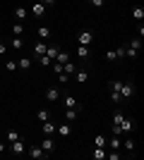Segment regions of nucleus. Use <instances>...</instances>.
Masks as SVG:
<instances>
[{
  "label": "nucleus",
  "instance_id": "obj_1",
  "mask_svg": "<svg viewBox=\"0 0 144 160\" xmlns=\"http://www.w3.org/2000/svg\"><path fill=\"white\" fill-rule=\"evenodd\" d=\"M139 48H142V38H132V41H130V46L125 48V58H137Z\"/></svg>",
  "mask_w": 144,
  "mask_h": 160
},
{
  "label": "nucleus",
  "instance_id": "obj_2",
  "mask_svg": "<svg viewBox=\"0 0 144 160\" xmlns=\"http://www.w3.org/2000/svg\"><path fill=\"white\" fill-rule=\"evenodd\" d=\"M132 96H135V81H123V84H120V98L127 100V98H132Z\"/></svg>",
  "mask_w": 144,
  "mask_h": 160
},
{
  "label": "nucleus",
  "instance_id": "obj_3",
  "mask_svg": "<svg viewBox=\"0 0 144 160\" xmlns=\"http://www.w3.org/2000/svg\"><path fill=\"white\" fill-rule=\"evenodd\" d=\"M29 155H31V158H36V160H41V158H48V153L43 151L41 146H31V148H29Z\"/></svg>",
  "mask_w": 144,
  "mask_h": 160
},
{
  "label": "nucleus",
  "instance_id": "obj_4",
  "mask_svg": "<svg viewBox=\"0 0 144 160\" xmlns=\"http://www.w3.org/2000/svg\"><path fill=\"white\" fill-rule=\"evenodd\" d=\"M77 38H79V46H89L91 41H94V33H91V31H79Z\"/></svg>",
  "mask_w": 144,
  "mask_h": 160
},
{
  "label": "nucleus",
  "instance_id": "obj_5",
  "mask_svg": "<svg viewBox=\"0 0 144 160\" xmlns=\"http://www.w3.org/2000/svg\"><path fill=\"white\" fill-rule=\"evenodd\" d=\"M118 127H120V132H123V134H127V132H132V127H135V122H132L130 117H123Z\"/></svg>",
  "mask_w": 144,
  "mask_h": 160
},
{
  "label": "nucleus",
  "instance_id": "obj_6",
  "mask_svg": "<svg viewBox=\"0 0 144 160\" xmlns=\"http://www.w3.org/2000/svg\"><path fill=\"white\" fill-rule=\"evenodd\" d=\"M72 77H75L77 84H84V81H89V72H87V69H77Z\"/></svg>",
  "mask_w": 144,
  "mask_h": 160
},
{
  "label": "nucleus",
  "instance_id": "obj_7",
  "mask_svg": "<svg viewBox=\"0 0 144 160\" xmlns=\"http://www.w3.org/2000/svg\"><path fill=\"white\" fill-rule=\"evenodd\" d=\"M58 98H60V88H58V86H51V88L46 91V100H51V103H53V100H58Z\"/></svg>",
  "mask_w": 144,
  "mask_h": 160
},
{
  "label": "nucleus",
  "instance_id": "obj_8",
  "mask_svg": "<svg viewBox=\"0 0 144 160\" xmlns=\"http://www.w3.org/2000/svg\"><path fill=\"white\" fill-rule=\"evenodd\" d=\"M46 43H43V41H36V43H34V55H36V58H41V55H46Z\"/></svg>",
  "mask_w": 144,
  "mask_h": 160
},
{
  "label": "nucleus",
  "instance_id": "obj_9",
  "mask_svg": "<svg viewBox=\"0 0 144 160\" xmlns=\"http://www.w3.org/2000/svg\"><path fill=\"white\" fill-rule=\"evenodd\" d=\"M77 72V65H75V62H65V65H62V74H67V77H72V74H75Z\"/></svg>",
  "mask_w": 144,
  "mask_h": 160
},
{
  "label": "nucleus",
  "instance_id": "obj_10",
  "mask_svg": "<svg viewBox=\"0 0 144 160\" xmlns=\"http://www.w3.org/2000/svg\"><path fill=\"white\" fill-rule=\"evenodd\" d=\"M55 132L60 134V136H70V132H72V127H70V122H62L60 127H55Z\"/></svg>",
  "mask_w": 144,
  "mask_h": 160
},
{
  "label": "nucleus",
  "instance_id": "obj_11",
  "mask_svg": "<svg viewBox=\"0 0 144 160\" xmlns=\"http://www.w3.org/2000/svg\"><path fill=\"white\" fill-rule=\"evenodd\" d=\"M41 148L46 151V153H51V151L55 148V141L51 139V136H46V139H43V143H41Z\"/></svg>",
  "mask_w": 144,
  "mask_h": 160
},
{
  "label": "nucleus",
  "instance_id": "obj_12",
  "mask_svg": "<svg viewBox=\"0 0 144 160\" xmlns=\"http://www.w3.org/2000/svg\"><path fill=\"white\" fill-rule=\"evenodd\" d=\"M77 117H79V112H77L75 108H67V110H65V120L67 122H75Z\"/></svg>",
  "mask_w": 144,
  "mask_h": 160
},
{
  "label": "nucleus",
  "instance_id": "obj_13",
  "mask_svg": "<svg viewBox=\"0 0 144 160\" xmlns=\"http://www.w3.org/2000/svg\"><path fill=\"white\" fill-rule=\"evenodd\" d=\"M65 108H75L77 110V108H79V100H77L75 96H65Z\"/></svg>",
  "mask_w": 144,
  "mask_h": 160
},
{
  "label": "nucleus",
  "instance_id": "obj_14",
  "mask_svg": "<svg viewBox=\"0 0 144 160\" xmlns=\"http://www.w3.org/2000/svg\"><path fill=\"white\" fill-rule=\"evenodd\" d=\"M12 153H24V141L22 139L12 141Z\"/></svg>",
  "mask_w": 144,
  "mask_h": 160
},
{
  "label": "nucleus",
  "instance_id": "obj_15",
  "mask_svg": "<svg viewBox=\"0 0 144 160\" xmlns=\"http://www.w3.org/2000/svg\"><path fill=\"white\" fill-rule=\"evenodd\" d=\"M132 17H135V19H144V7L135 5V7H132Z\"/></svg>",
  "mask_w": 144,
  "mask_h": 160
},
{
  "label": "nucleus",
  "instance_id": "obj_16",
  "mask_svg": "<svg viewBox=\"0 0 144 160\" xmlns=\"http://www.w3.org/2000/svg\"><path fill=\"white\" fill-rule=\"evenodd\" d=\"M22 33H24V24H22V22H14L12 24V36H22Z\"/></svg>",
  "mask_w": 144,
  "mask_h": 160
},
{
  "label": "nucleus",
  "instance_id": "obj_17",
  "mask_svg": "<svg viewBox=\"0 0 144 160\" xmlns=\"http://www.w3.org/2000/svg\"><path fill=\"white\" fill-rule=\"evenodd\" d=\"M17 67H19V69H29V67H31V58H19V60H17Z\"/></svg>",
  "mask_w": 144,
  "mask_h": 160
},
{
  "label": "nucleus",
  "instance_id": "obj_18",
  "mask_svg": "<svg viewBox=\"0 0 144 160\" xmlns=\"http://www.w3.org/2000/svg\"><path fill=\"white\" fill-rule=\"evenodd\" d=\"M43 124V134H55V124L51 120H46V122H41Z\"/></svg>",
  "mask_w": 144,
  "mask_h": 160
},
{
  "label": "nucleus",
  "instance_id": "obj_19",
  "mask_svg": "<svg viewBox=\"0 0 144 160\" xmlns=\"http://www.w3.org/2000/svg\"><path fill=\"white\" fill-rule=\"evenodd\" d=\"M77 58H89V46H77Z\"/></svg>",
  "mask_w": 144,
  "mask_h": 160
},
{
  "label": "nucleus",
  "instance_id": "obj_20",
  "mask_svg": "<svg viewBox=\"0 0 144 160\" xmlns=\"http://www.w3.org/2000/svg\"><path fill=\"white\" fill-rule=\"evenodd\" d=\"M67 60H70V55L65 53V50H58V55H55V62H60V65H65Z\"/></svg>",
  "mask_w": 144,
  "mask_h": 160
},
{
  "label": "nucleus",
  "instance_id": "obj_21",
  "mask_svg": "<svg viewBox=\"0 0 144 160\" xmlns=\"http://www.w3.org/2000/svg\"><path fill=\"white\" fill-rule=\"evenodd\" d=\"M36 33H39V38H48V36H51V29H48V27H43V24H41V27L36 29Z\"/></svg>",
  "mask_w": 144,
  "mask_h": 160
},
{
  "label": "nucleus",
  "instance_id": "obj_22",
  "mask_svg": "<svg viewBox=\"0 0 144 160\" xmlns=\"http://www.w3.org/2000/svg\"><path fill=\"white\" fill-rule=\"evenodd\" d=\"M14 19H17V22L27 19V10H24V7H17V10H14Z\"/></svg>",
  "mask_w": 144,
  "mask_h": 160
},
{
  "label": "nucleus",
  "instance_id": "obj_23",
  "mask_svg": "<svg viewBox=\"0 0 144 160\" xmlns=\"http://www.w3.org/2000/svg\"><path fill=\"white\" fill-rule=\"evenodd\" d=\"M31 12H34L36 17H41V14L46 12V5H43V2H36V5H34V10H31Z\"/></svg>",
  "mask_w": 144,
  "mask_h": 160
},
{
  "label": "nucleus",
  "instance_id": "obj_24",
  "mask_svg": "<svg viewBox=\"0 0 144 160\" xmlns=\"http://www.w3.org/2000/svg\"><path fill=\"white\" fill-rule=\"evenodd\" d=\"M91 155H94L96 160H103V158H106V151H103L101 146H96V148H94V153H91Z\"/></svg>",
  "mask_w": 144,
  "mask_h": 160
},
{
  "label": "nucleus",
  "instance_id": "obj_25",
  "mask_svg": "<svg viewBox=\"0 0 144 160\" xmlns=\"http://www.w3.org/2000/svg\"><path fill=\"white\" fill-rule=\"evenodd\" d=\"M22 46H24L22 36H14V38H12V48H14V50H22Z\"/></svg>",
  "mask_w": 144,
  "mask_h": 160
},
{
  "label": "nucleus",
  "instance_id": "obj_26",
  "mask_svg": "<svg viewBox=\"0 0 144 160\" xmlns=\"http://www.w3.org/2000/svg\"><path fill=\"white\" fill-rule=\"evenodd\" d=\"M55 55H58V48H55V46H48V48H46V58L55 60Z\"/></svg>",
  "mask_w": 144,
  "mask_h": 160
},
{
  "label": "nucleus",
  "instance_id": "obj_27",
  "mask_svg": "<svg viewBox=\"0 0 144 160\" xmlns=\"http://www.w3.org/2000/svg\"><path fill=\"white\" fill-rule=\"evenodd\" d=\"M110 151H120V136H113V139H110Z\"/></svg>",
  "mask_w": 144,
  "mask_h": 160
},
{
  "label": "nucleus",
  "instance_id": "obj_28",
  "mask_svg": "<svg viewBox=\"0 0 144 160\" xmlns=\"http://www.w3.org/2000/svg\"><path fill=\"white\" fill-rule=\"evenodd\" d=\"M125 151H127V153H135V139H125Z\"/></svg>",
  "mask_w": 144,
  "mask_h": 160
},
{
  "label": "nucleus",
  "instance_id": "obj_29",
  "mask_svg": "<svg viewBox=\"0 0 144 160\" xmlns=\"http://www.w3.org/2000/svg\"><path fill=\"white\" fill-rule=\"evenodd\" d=\"M5 69H7V72H14V69H17V60H7L5 62Z\"/></svg>",
  "mask_w": 144,
  "mask_h": 160
},
{
  "label": "nucleus",
  "instance_id": "obj_30",
  "mask_svg": "<svg viewBox=\"0 0 144 160\" xmlns=\"http://www.w3.org/2000/svg\"><path fill=\"white\" fill-rule=\"evenodd\" d=\"M36 117H39V122H46L51 115H48V110H39V112H36Z\"/></svg>",
  "mask_w": 144,
  "mask_h": 160
},
{
  "label": "nucleus",
  "instance_id": "obj_31",
  "mask_svg": "<svg viewBox=\"0 0 144 160\" xmlns=\"http://www.w3.org/2000/svg\"><path fill=\"white\" fill-rule=\"evenodd\" d=\"M17 139H19V134L14 132V129H10V132H7V141L12 143V141H17Z\"/></svg>",
  "mask_w": 144,
  "mask_h": 160
},
{
  "label": "nucleus",
  "instance_id": "obj_32",
  "mask_svg": "<svg viewBox=\"0 0 144 160\" xmlns=\"http://www.w3.org/2000/svg\"><path fill=\"white\" fill-rule=\"evenodd\" d=\"M94 143H96V146H106V136H103V134H99V136H96V139H94Z\"/></svg>",
  "mask_w": 144,
  "mask_h": 160
},
{
  "label": "nucleus",
  "instance_id": "obj_33",
  "mask_svg": "<svg viewBox=\"0 0 144 160\" xmlns=\"http://www.w3.org/2000/svg\"><path fill=\"white\" fill-rule=\"evenodd\" d=\"M125 115L120 112V110H115V112H113V124H120V120H123Z\"/></svg>",
  "mask_w": 144,
  "mask_h": 160
},
{
  "label": "nucleus",
  "instance_id": "obj_34",
  "mask_svg": "<svg viewBox=\"0 0 144 160\" xmlns=\"http://www.w3.org/2000/svg\"><path fill=\"white\" fill-rule=\"evenodd\" d=\"M120 84H123V81H110V91H115V93H120Z\"/></svg>",
  "mask_w": 144,
  "mask_h": 160
},
{
  "label": "nucleus",
  "instance_id": "obj_35",
  "mask_svg": "<svg viewBox=\"0 0 144 160\" xmlns=\"http://www.w3.org/2000/svg\"><path fill=\"white\" fill-rule=\"evenodd\" d=\"M106 60H110V62L118 60V53H115V50H108V53H106Z\"/></svg>",
  "mask_w": 144,
  "mask_h": 160
},
{
  "label": "nucleus",
  "instance_id": "obj_36",
  "mask_svg": "<svg viewBox=\"0 0 144 160\" xmlns=\"http://www.w3.org/2000/svg\"><path fill=\"white\" fill-rule=\"evenodd\" d=\"M110 100H113V103L118 105V103H120L123 98H120V93H115V91H110Z\"/></svg>",
  "mask_w": 144,
  "mask_h": 160
},
{
  "label": "nucleus",
  "instance_id": "obj_37",
  "mask_svg": "<svg viewBox=\"0 0 144 160\" xmlns=\"http://www.w3.org/2000/svg\"><path fill=\"white\" fill-rule=\"evenodd\" d=\"M53 72L55 74H62V65H60V62H55V60H53Z\"/></svg>",
  "mask_w": 144,
  "mask_h": 160
},
{
  "label": "nucleus",
  "instance_id": "obj_38",
  "mask_svg": "<svg viewBox=\"0 0 144 160\" xmlns=\"http://www.w3.org/2000/svg\"><path fill=\"white\" fill-rule=\"evenodd\" d=\"M36 60L41 62V65H43V67H46V65H51V58H46V55H41V58H36Z\"/></svg>",
  "mask_w": 144,
  "mask_h": 160
},
{
  "label": "nucleus",
  "instance_id": "obj_39",
  "mask_svg": "<svg viewBox=\"0 0 144 160\" xmlns=\"http://www.w3.org/2000/svg\"><path fill=\"white\" fill-rule=\"evenodd\" d=\"M106 158H110V160H120V153H118V151H113V153H106Z\"/></svg>",
  "mask_w": 144,
  "mask_h": 160
},
{
  "label": "nucleus",
  "instance_id": "obj_40",
  "mask_svg": "<svg viewBox=\"0 0 144 160\" xmlns=\"http://www.w3.org/2000/svg\"><path fill=\"white\" fill-rule=\"evenodd\" d=\"M58 81H60V84H67L70 77H67V74H58Z\"/></svg>",
  "mask_w": 144,
  "mask_h": 160
},
{
  "label": "nucleus",
  "instance_id": "obj_41",
  "mask_svg": "<svg viewBox=\"0 0 144 160\" xmlns=\"http://www.w3.org/2000/svg\"><path fill=\"white\" fill-rule=\"evenodd\" d=\"M91 7H103V0H89Z\"/></svg>",
  "mask_w": 144,
  "mask_h": 160
},
{
  "label": "nucleus",
  "instance_id": "obj_42",
  "mask_svg": "<svg viewBox=\"0 0 144 160\" xmlns=\"http://www.w3.org/2000/svg\"><path fill=\"white\" fill-rule=\"evenodd\" d=\"M120 134H123V132H120V127H118V124H113V136H120Z\"/></svg>",
  "mask_w": 144,
  "mask_h": 160
},
{
  "label": "nucleus",
  "instance_id": "obj_43",
  "mask_svg": "<svg viewBox=\"0 0 144 160\" xmlns=\"http://www.w3.org/2000/svg\"><path fill=\"white\" fill-rule=\"evenodd\" d=\"M5 53V41H0V55Z\"/></svg>",
  "mask_w": 144,
  "mask_h": 160
},
{
  "label": "nucleus",
  "instance_id": "obj_44",
  "mask_svg": "<svg viewBox=\"0 0 144 160\" xmlns=\"http://www.w3.org/2000/svg\"><path fill=\"white\" fill-rule=\"evenodd\" d=\"M41 2H43V5H46V7H48V5H53L55 0H41Z\"/></svg>",
  "mask_w": 144,
  "mask_h": 160
},
{
  "label": "nucleus",
  "instance_id": "obj_45",
  "mask_svg": "<svg viewBox=\"0 0 144 160\" xmlns=\"http://www.w3.org/2000/svg\"><path fill=\"white\" fill-rule=\"evenodd\" d=\"M3 151H5V143H3V141H0V153H3Z\"/></svg>",
  "mask_w": 144,
  "mask_h": 160
}]
</instances>
